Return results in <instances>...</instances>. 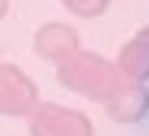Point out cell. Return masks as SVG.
<instances>
[{
    "instance_id": "cell-1",
    "label": "cell",
    "mask_w": 149,
    "mask_h": 136,
    "mask_svg": "<svg viewBox=\"0 0 149 136\" xmlns=\"http://www.w3.org/2000/svg\"><path fill=\"white\" fill-rule=\"evenodd\" d=\"M58 78L71 91H81L88 97H101L113 84V68L104 59H97V55H78V52H74V55H68L62 62Z\"/></svg>"
},
{
    "instance_id": "cell-2",
    "label": "cell",
    "mask_w": 149,
    "mask_h": 136,
    "mask_svg": "<svg viewBox=\"0 0 149 136\" xmlns=\"http://www.w3.org/2000/svg\"><path fill=\"white\" fill-rule=\"evenodd\" d=\"M29 130H33V136H91V123L84 114L62 110L55 104L39 107L29 120Z\"/></svg>"
},
{
    "instance_id": "cell-3",
    "label": "cell",
    "mask_w": 149,
    "mask_h": 136,
    "mask_svg": "<svg viewBox=\"0 0 149 136\" xmlns=\"http://www.w3.org/2000/svg\"><path fill=\"white\" fill-rule=\"evenodd\" d=\"M36 104V84L13 65H0V110L3 114H26Z\"/></svg>"
},
{
    "instance_id": "cell-4",
    "label": "cell",
    "mask_w": 149,
    "mask_h": 136,
    "mask_svg": "<svg viewBox=\"0 0 149 136\" xmlns=\"http://www.w3.org/2000/svg\"><path fill=\"white\" fill-rule=\"evenodd\" d=\"M149 107V94L139 81H113L110 91H107V110L113 120H139Z\"/></svg>"
},
{
    "instance_id": "cell-5",
    "label": "cell",
    "mask_w": 149,
    "mask_h": 136,
    "mask_svg": "<svg viewBox=\"0 0 149 136\" xmlns=\"http://www.w3.org/2000/svg\"><path fill=\"white\" fill-rule=\"evenodd\" d=\"M36 49H39L42 59L65 62L68 55L78 52V36H74L68 26H62V23H49V26H42L39 36H36Z\"/></svg>"
},
{
    "instance_id": "cell-6",
    "label": "cell",
    "mask_w": 149,
    "mask_h": 136,
    "mask_svg": "<svg viewBox=\"0 0 149 136\" xmlns=\"http://www.w3.org/2000/svg\"><path fill=\"white\" fill-rule=\"evenodd\" d=\"M120 65L133 81L149 78V29H143L139 36H133L130 45H123L120 52Z\"/></svg>"
},
{
    "instance_id": "cell-7",
    "label": "cell",
    "mask_w": 149,
    "mask_h": 136,
    "mask_svg": "<svg viewBox=\"0 0 149 136\" xmlns=\"http://www.w3.org/2000/svg\"><path fill=\"white\" fill-rule=\"evenodd\" d=\"M62 3L74 13H81V16H97L104 7H107V0H62Z\"/></svg>"
}]
</instances>
